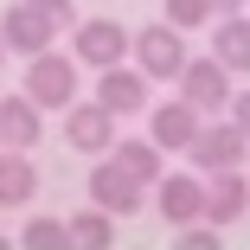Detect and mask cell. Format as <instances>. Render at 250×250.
<instances>
[{
  "label": "cell",
  "mask_w": 250,
  "mask_h": 250,
  "mask_svg": "<svg viewBox=\"0 0 250 250\" xmlns=\"http://www.w3.org/2000/svg\"><path fill=\"white\" fill-rule=\"evenodd\" d=\"M128 52H135V32H128V26H116V20H103V13L71 26V58H77V64H90V71L128 64Z\"/></svg>",
  "instance_id": "obj_1"
},
{
  "label": "cell",
  "mask_w": 250,
  "mask_h": 250,
  "mask_svg": "<svg viewBox=\"0 0 250 250\" xmlns=\"http://www.w3.org/2000/svg\"><path fill=\"white\" fill-rule=\"evenodd\" d=\"M154 83H180V71H186V32L173 26V20H154V26H141L135 32V52H128Z\"/></svg>",
  "instance_id": "obj_2"
},
{
  "label": "cell",
  "mask_w": 250,
  "mask_h": 250,
  "mask_svg": "<svg viewBox=\"0 0 250 250\" xmlns=\"http://www.w3.org/2000/svg\"><path fill=\"white\" fill-rule=\"evenodd\" d=\"M39 109H71L77 103V58H64V52H39V58H26V83H20Z\"/></svg>",
  "instance_id": "obj_3"
},
{
  "label": "cell",
  "mask_w": 250,
  "mask_h": 250,
  "mask_svg": "<svg viewBox=\"0 0 250 250\" xmlns=\"http://www.w3.org/2000/svg\"><path fill=\"white\" fill-rule=\"evenodd\" d=\"M83 192H90V206H103L109 218H135V212H141V180H135L116 154H103V161L90 167V186H83Z\"/></svg>",
  "instance_id": "obj_4"
},
{
  "label": "cell",
  "mask_w": 250,
  "mask_h": 250,
  "mask_svg": "<svg viewBox=\"0 0 250 250\" xmlns=\"http://www.w3.org/2000/svg\"><path fill=\"white\" fill-rule=\"evenodd\" d=\"M116 122H122V116H109L96 96H90V103H71V109H64V141L77 147V154H96V161H103V154H116V141H122Z\"/></svg>",
  "instance_id": "obj_5"
},
{
  "label": "cell",
  "mask_w": 250,
  "mask_h": 250,
  "mask_svg": "<svg viewBox=\"0 0 250 250\" xmlns=\"http://www.w3.org/2000/svg\"><path fill=\"white\" fill-rule=\"evenodd\" d=\"M180 96L199 109V116H212V109H231V71L218 64V58H186V71H180Z\"/></svg>",
  "instance_id": "obj_6"
},
{
  "label": "cell",
  "mask_w": 250,
  "mask_h": 250,
  "mask_svg": "<svg viewBox=\"0 0 250 250\" xmlns=\"http://www.w3.org/2000/svg\"><path fill=\"white\" fill-rule=\"evenodd\" d=\"M0 39H7V52H26V58H39V52H52V39H58V26L45 20L32 0H13L7 13H0Z\"/></svg>",
  "instance_id": "obj_7"
},
{
  "label": "cell",
  "mask_w": 250,
  "mask_h": 250,
  "mask_svg": "<svg viewBox=\"0 0 250 250\" xmlns=\"http://www.w3.org/2000/svg\"><path fill=\"white\" fill-rule=\"evenodd\" d=\"M244 147H250V135L237 122H218V128L199 135L186 154H192V173H231V167H244Z\"/></svg>",
  "instance_id": "obj_8"
},
{
  "label": "cell",
  "mask_w": 250,
  "mask_h": 250,
  "mask_svg": "<svg viewBox=\"0 0 250 250\" xmlns=\"http://www.w3.org/2000/svg\"><path fill=\"white\" fill-rule=\"evenodd\" d=\"M154 206H161L167 225L206 218V173H161V180H154Z\"/></svg>",
  "instance_id": "obj_9"
},
{
  "label": "cell",
  "mask_w": 250,
  "mask_h": 250,
  "mask_svg": "<svg viewBox=\"0 0 250 250\" xmlns=\"http://www.w3.org/2000/svg\"><path fill=\"white\" fill-rule=\"evenodd\" d=\"M147 83H154V77H147L141 64L128 71V64H109V71H96V103H103L109 116H141L147 109Z\"/></svg>",
  "instance_id": "obj_10"
},
{
  "label": "cell",
  "mask_w": 250,
  "mask_h": 250,
  "mask_svg": "<svg viewBox=\"0 0 250 250\" xmlns=\"http://www.w3.org/2000/svg\"><path fill=\"white\" fill-rule=\"evenodd\" d=\"M147 135H154L161 147H192L199 135H206V116H199L186 96H173V103H161V109H147Z\"/></svg>",
  "instance_id": "obj_11"
},
{
  "label": "cell",
  "mask_w": 250,
  "mask_h": 250,
  "mask_svg": "<svg viewBox=\"0 0 250 250\" xmlns=\"http://www.w3.org/2000/svg\"><path fill=\"white\" fill-rule=\"evenodd\" d=\"M250 212V180L231 167V173H206V225H237Z\"/></svg>",
  "instance_id": "obj_12"
},
{
  "label": "cell",
  "mask_w": 250,
  "mask_h": 250,
  "mask_svg": "<svg viewBox=\"0 0 250 250\" xmlns=\"http://www.w3.org/2000/svg\"><path fill=\"white\" fill-rule=\"evenodd\" d=\"M39 135H45V109L32 103V96H26V90H20V96H0V141L20 147V154H32Z\"/></svg>",
  "instance_id": "obj_13"
},
{
  "label": "cell",
  "mask_w": 250,
  "mask_h": 250,
  "mask_svg": "<svg viewBox=\"0 0 250 250\" xmlns=\"http://www.w3.org/2000/svg\"><path fill=\"white\" fill-rule=\"evenodd\" d=\"M212 58L237 77V71H250V20L244 13H225V20H212Z\"/></svg>",
  "instance_id": "obj_14"
},
{
  "label": "cell",
  "mask_w": 250,
  "mask_h": 250,
  "mask_svg": "<svg viewBox=\"0 0 250 250\" xmlns=\"http://www.w3.org/2000/svg\"><path fill=\"white\" fill-rule=\"evenodd\" d=\"M32 192H39V167H32V154L7 147V154H0V206H26Z\"/></svg>",
  "instance_id": "obj_15"
},
{
  "label": "cell",
  "mask_w": 250,
  "mask_h": 250,
  "mask_svg": "<svg viewBox=\"0 0 250 250\" xmlns=\"http://www.w3.org/2000/svg\"><path fill=\"white\" fill-rule=\"evenodd\" d=\"M71 250H116V218L103 206H83L71 218Z\"/></svg>",
  "instance_id": "obj_16"
},
{
  "label": "cell",
  "mask_w": 250,
  "mask_h": 250,
  "mask_svg": "<svg viewBox=\"0 0 250 250\" xmlns=\"http://www.w3.org/2000/svg\"><path fill=\"white\" fill-rule=\"evenodd\" d=\"M161 154H167V147H161L154 135H147V141H116V161H122L141 186H154V180H161Z\"/></svg>",
  "instance_id": "obj_17"
},
{
  "label": "cell",
  "mask_w": 250,
  "mask_h": 250,
  "mask_svg": "<svg viewBox=\"0 0 250 250\" xmlns=\"http://www.w3.org/2000/svg\"><path fill=\"white\" fill-rule=\"evenodd\" d=\"M20 250H71V218H26Z\"/></svg>",
  "instance_id": "obj_18"
},
{
  "label": "cell",
  "mask_w": 250,
  "mask_h": 250,
  "mask_svg": "<svg viewBox=\"0 0 250 250\" xmlns=\"http://www.w3.org/2000/svg\"><path fill=\"white\" fill-rule=\"evenodd\" d=\"M161 20H173L180 32H199V26H212L218 20V7H212V0H167V13Z\"/></svg>",
  "instance_id": "obj_19"
},
{
  "label": "cell",
  "mask_w": 250,
  "mask_h": 250,
  "mask_svg": "<svg viewBox=\"0 0 250 250\" xmlns=\"http://www.w3.org/2000/svg\"><path fill=\"white\" fill-rule=\"evenodd\" d=\"M173 250H225V237H218V225L192 218V225H173Z\"/></svg>",
  "instance_id": "obj_20"
},
{
  "label": "cell",
  "mask_w": 250,
  "mask_h": 250,
  "mask_svg": "<svg viewBox=\"0 0 250 250\" xmlns=\"http://www.w3.org/2000/svg\"><path fill=\"white\" fill-rule=\"evenodd\" d=\"M32 7H39L45 20H52L58 32H71V26H77V0H32Z\"/></svg>",
  "instance_id": "obj_21"
},
{
  "label": "cell",
  "mask_w": 250,
  "mask_h": 250,
  "mask_svg": "<svg viewBox=\"0 0 250 250\" xmlns=\"http://www.w3.org/2000/svg\"><path fill=\"white\" fill-rule=\"evenodd\" d=\"M231 122L250 135V90H237V96H231Z\"/></svg>",
  "instance_id": "obj_22"
},
{
  "label": "cell",
  "mask_w": 250,
  "mask_h": 250,
  "mask_svg": "<svg viewBox=\"0 0 250 250\" xmlns=\"http://www.w3.org/2000/svg\"><path fill=\"white\" fill-rule=\"evenodd\" d=\"M212 7H218V20H225V13H244V0H212Z\"/></svg>",
  "instance_id": "obj_23"
},
{
  "label": "cell",
  "mask_w": 250,
  "mask_h": 250,
  "mask_svg": "<svg viewBox=\"0 0 250 250\" xmlns=\"http://www.w3.org/2000/svg\"><path fill=\"white\" fill-rule=\"evenodd\" d=\"M0 250H20V244H13V237H0Z\"/></svg>",
  "instance_id": "obj_24"
},
{
  "label": "cell",
  "mask_w": 250,
  "mask_h": 250,
  "mask_svg": "<svg viewBox=\"0 0 250 250\" xmlns=\"http://www.w3.org/2000/svg\"><path fill=\"white\" fill-rule=\"evenodd\" d=\"M0 64H7V39H0Z\"/></svg>",
  "instance_id": "obj_25"
}]
</instances>
